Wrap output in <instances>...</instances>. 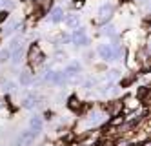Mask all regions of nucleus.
Segmentation results:
<instances>
[{
  "mask_svg": "<svg viewBox=\"0 0 151 146\" xmlns=\"http://www.w3.org/2000/svg\"><path fill=\"white\" fill-rule=\"evenodd\" d=\"M64 18V9L62 7H53L51 13H49V22L51 24H58V22H62Z\"/></svg>",
  "mask_w": 151,
  "mask_h": 146,
  "instance_id": "obj_9",
  "label": "nucleus"
},
{
  "mask_svg": "<svg viewBox=\"0 0 151 146\" xmlns=\"http://www.w3.org/2000/svg\"><path fill=\"white\" fill-rule=\"evenodd\" d=\"M135 2H138V4H142V2H147V0H135Z\"/></svg>",
  "mask_w": 151,
  "mask_h": 146,
  "instance_id": "obj_24",
  "label": "nucleus"
},
{
  "mask_svg": "<svg viewBox=\"0 0 151 146\" xmlns=\"http://www.w3.org/2000/svg\"><path fill=\"white\" fill-rule=\"evenodd\" d=\"M104 121H109V115H107L104 110H93V111H89V113L86 115V119H84V122H86V126H88V128L99 126L100 122H104Z\"/></svg>",
  "mask_w": 151,
  "mask_h": 146,
  "instance_id": "obj_1",
  "label": "nucleus"
},
{
  "mask_svg": "<svg viewBox=\"0 0 151 146\" xmlns=\"http://www.w3.org/2000/svg\"><path fill=\"white\" fill-rule=\"evenodd\" d=\"M15 88H17V84H15V82H11V81L4 82V89H6V93H11V92H15Z\"/></svg>",
  "mask_w": 151,
  "mask_h": 146,
  "instance_id": "obj_20",
  "label": "nucleus"
},
{
  "mask_svg": "<svg viewBox=\"0 0 151 146\" xmlns=\"http://www.w3.org/2000/svg\"><path fill=\"white\" fill-rule=\"evenodd\" d=\"M18 28H20V22H18V20H9L7 24L4 26V29H2V35H7V37H9V35H13Z\"/></svg>",
  "mask_w": 151,
  "mask_h": 146,
  "instance_id": "obj_12",
  "label": "nucleus"
},
{
  "mask_svg": "<svg viewBox=\"0 0 151 146\" xmlns=\"http://www.w3.org/2000/svg\"><path fill=\"white\" fill-rule=\"evenodd\" d=\"M38 133L40 131H33V130H24V131H20V135L17 139V144L18 146H29V144H33L35 139L38 137Z\"/></svg>",
  "mask_w": 151,
  "mask_h": 146,
  "instance_id": "obj_4",
  "label": "nucleus"
},
{
  "mask_svg": "<svg viewBox=\"0 0 151 146\" xmlns=\"http://www.w3.org/2000/svg\"><path fill=\"white\" fill-rule=\"evenodd\" d=\"M102 33L106 37H111V38H115L116 37V33H115V26L113 24H106L104 28H102Z\"/></svg>",
  "mask_w": 151,
  "mask_h": 146,
  "instance_id": "obj_17",
  "label": "nucleus"
},
{
  "mask_svg": "<svg viewBox=\"0 0 151 146\" xmlns=\"http://www.w3.org/2000/svg\"><path fill=\"white\" fill-rule=\"evenodd\" d=\"M96 53H99V57L106 62H111L115 60V49H113V44H100L99 49H96Z\"/></svg>",
  "mask_w": 151,
  "mask_h": 146,
  "instance_id": "obj_5",
  "label": "nucleus"
},
{
  "mask_svg": "<svg viewBox=\"0 0 151 146\" xmlns=\"http://www.w3.org/2000/svg\"><path fill=\"white\" fill-rule=\"evenodd\" d=\"M44 53H42V49H40V46L38 44H33V46L29 48V51H27V60H29V64L33 66V68H38L40 64H44Z\"/></svg>",
  "mask_w": 151,
  "mask_h": 146,
  "instance_id": "obj_2",
  "label": "nucleus"
},
{
  "mask_svg": "<svg viewBox=\"0 0 151 146\" xmlns=\"http://www.w3.org/2000/svg\"><path fill=\"white\" fill-rule=\"evenodd\" d=\"M42 126H44V121H42L40 115H33L29 119V130L33 131H42Z\"/></svg>",
  "mask_w": 151,
  "mask_h": 146,
  "instance_id": "obj_11",
  "label": "nucleus"
},
{
  "mask_svg": "<svg viewBox=\"0 0 151 146\" xmlns=\"http://www.w3.org/2000/svg\"><path fill=\"white\" fill-rule=\"evenodd\" d=\"M80 70H82V66L78 62H71L64 68V71H69V73H80Z\"/></svg>",
  "mask_w": 151,
  "mask_h": 146,
  "instance_id": "obj_18",
  "label": "nucleus"
},
{
  "mask_svg": "<svg viewBox=\"0 0 151 146\" xmlns=\"http://www.w3.org/2000/svg\"><path fill=\"white\" fill-rule=\"evenodd\" d=\"M9 18V11L7 9H2V11H0V24H2V22H6Z\"/></svg>",
  "mask_w": 151,
  "mask_h": 146,
  "instance_id": "obj_22",
  "label": "nucleus"
},
{
  "mask_svg": "<svg viewBox=\"0 0 151 146\" xmlns=\"http://www.w3.org/2000/svg\"><path fill=\"white\" fill-rule=\"evenodd\" d=\"M22 57H24V48H22V44H20V46H17V48H13V49H9V59H11V62H13L15 66L20 64Z\"/></svg>",
  "mask_w": 151,
  "mask_h": 146,
  "instance_id": "obj_7",
  "label": "nucleus"
},
{
  "mask_svg": "<svg viewBox=\"0 0 151 146\" xmlns=\"http://www.w3.org/2000/svg\"><path fill=\"white\" fill-rule=\"evenodd\" d=\"M33 73H31L29 70H24L22 73H20V77H18V81H20V86H31V84H33Z\"/></svg>",
  "mask_w": 151,
  "mask_h": 146,
  "instance_id": "obj_10",
  "label": "nucleus"
},
{
  "mask_svg": "<svg viewBox=\"0 0 151 146\" xmlns=\"http://www.w3.org/2000/svg\"><path fill=\"white\" fill-rule=\"evenodd\" d=\"M113 13H115V6L113 4H107V2L102 4L99 7V22L100 24H106V22L113 17Z\"/></svg>",
  "mask_w": 151,
  "mask_h": 146,
  "instance_id": "obj_6",
  "label": "nucleus"
},
{
  "mask_svg": "<svg viewBox=\"0 0 151 146\" xmlns=\"http://www.w3.org/2000/svg\"><path fill=\"white\" fill-rule=\"evenodd\" d=\"M120 2H127V0H120Z\"/></svg>",
  "mask_w": 151,
  "mask_h": 146,
  "instance_id": "obj_25",
  "label": "nucleus"
},
{
  "mask_svg": "<svg viewBox=\"0 0 151 146\" xmlns=\"http://www.w3.org/2000/svg\"><path fill=\"white\" fill-rule=\"evenodd\" d=\"M78 2H84V0H78Z\"/></svg>",
  "mask_w": 151,
  "mask_h": 146,
  "instance_id": "obj_26",
  "label": "nucleus"
},
{
  "mask_svg": "<svg viewBox=\"0 0 151 146\" xmlns=\"http://www.w3.org/2000/svg\"><path fill=\"white\" fill-rule=\"evenodd\" d=\"M71 44H75V46H80V48H86L89 44V37L88 33H86L84 28H75V31L71 33Z\"/></svg>",
  "mask_w": 151,
  "mask_h": 146,
  "instance_id": "obj_3",
  "label": "nucleus"
},
{
  "mask_svg": "<svg viewBox=\"0 0 151 146\" xmlns=\"http://www.w3.org/2000/svg\"><path fill=\"white\" fill-rule=\"evenodd\" d=\"M62 22H64V26H68V28H78L80 15H77V13H69V15H66V17L62 18Z\"/></svg>",
  "mask_w": 151,
  "mask_h": 146,
  "instance_id": "obj_8",
  "label": "nucleus"
},
{
  "mask_svg": "<svg viewBox=\"0 0 151 146\" xmlns=\"http://www.w3.org/2000/svg\"><path fill=\"white\" fill-rule=\"evenodd\" d=\"M9 60V49H0V64Z\"/></svg>",
  "mask_w": 151,
  "mask_h": 146,
  "instance_id": "obj_19",
  "label": "nucleus"
},
{
  "mask_svg": "<svg viewBox=\"0 0 151 146\" xmlns=\"http://www.w3.org/2000/svg\"><path fill=\"white\" fill-rule=\"evenodd\" d=\"M147 95H149V88H147V86H142V88L137 92V99L140 100V102H144V100L147 99Z\"/></svg>",
  "mask_w": 151,
  "mask_h": 146,
  "instance_id": "obj_16",
  "label": "nucleus"
},
{
  "mask_svg": "<svg viewBox=\"0 0 151 146\" xmlns=\"http://www.w3.org/2000/svg\"><path fill=\"white\" fill-rule=\"evenodd\" d=\"M64 59H66V53L58 51V53H57V60H64Z\"/></svg>",
  "mask_w": 151,
  "mask_h": 146,
  "instance_id": "obj_23",
  "label": "nucleus"
},
{
  "mask_svg": "<svg viewBox=\"0 0 151 146\" xmlns=\"http://www.w3.org/2000/svg\"><path fill=\"white\" fill-rule=\"evenodd\" d=\"M140 106V100L137 99V97H127L126 100H124V104H122V108H126V111H129V110H137Z\"/></svg>",
  "mask_w": 151,
  "mask_h": 146,
  "instance_id": "obj_14",
  "label": "nucleus"
},
{
  "mask_svg": "<svg viewBox=\"0 0 151 146\" xmlns=\"http://www.w3.org/2000/svg\"><path fill=\"white\" fill-rule=\"evenodd\" d=\"M95 82H96V81H95V78H86V81L82 82V86H84L86 89H91V88L95 86Z\"/></svg>",
  "mask_w": 151,
  "mask_h": 146,
  "instance_id": "obj_21",
  "label": "nucleus"
},
{
  "mask_svg": "<svg viewBox=\"0 0 151 146\" xmlns=\"http://www.w3.org/2000/svg\"><path fill=\"white\" fill-rule=\"evenodd\" d=\"M68 108H69V110H73V111H78V110L82 108L80 99H78V97H75V95H73V97H69V99H68Z\"/></svg>",
  "mask_w": 151,
  "mask_h": 146,
  "instance_id": "obj_15",
  "label": "nucleus"
},
{
  "mask_svg": "<svg viewBox=\"0 0 151 146\" xmlns=\"http://www.w3.org/2000/svg\"><path fill=\"white\" fill-rule=\"evenodd\" d=\"M22 106H24L26 110H35V108L38 106V97H35V95L26 97V99L22 100Z\"/></svg>",
  "mask_w": 151,
  "mask_h": 146,
  "instance_id": "obj_13",
  "label": "nucleus"
}]
</instances>
